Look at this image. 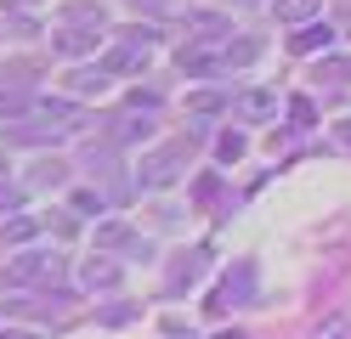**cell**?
Returning a JSON list of instances; mask_svg holds the SVG:
<instances>
[{
  "label": "cell",
  "instance_id": "8fae6325",
  "mask_svg": "<svg viewBox=\"0 0 351 339\" xmlns=\"http://www.w3.org/2000/svg\"><path fill=\"white\" fill-rule=\"evenodd\" d=\"M221 108H227L221 90H193V97H187V113H221Z\"/></svg>",
  "mask_w": 351,
  "mask_h": 339
},
{
  "label": "cell",
  "instance_id": "4fadbf2b",
  "mask_svg": "<svg viewBox=\"0 0 351 339\" xmlns=\"http://www.w3.org/2000/svg\"><path fill=\"white\" fill-rule=\"evenodd\" d=\"M215 153H221L227 164H232V158H244V136H238V130H227L221 142H215Z\"/></svg>",
  "mask_w": 351,
  "mask_h": 339
},
{
  "label": "cell",
  "instance_id": "277c9868",
  "mask_svg": "<svg viewBox=\"0 0 351 339\" xmlns=\"http://www.w3.org/2000/svg\"><path fill=\"white\" fill-rule=\"evenodd\" d=\"M204 266H210V249H204V243H199V249H182V255L170 260V271H165L170 294H182V288H193V283H204Z\"/></svg>",
  "mask_w": 351,
  "mask_h": 339
},
{
  "label": "cell",
  "instance_id": "8992f818",
  "mask_svg": "<svg viewBox=\"0 0 351 339\" xmlns=\"http://www.w3.org/2000/svg\"><path fill=\"white\" fill-rule=\"evenodd\" d=\"M300 57H312V51H328V45H335V29H328V23H306V29L289 40Z\"/></svg>",
  "mask_w": 351,
  "mask_h": 339
},
{
  "label": "cell",
  "instance_id": "2e32d148",
  "mask_svg": "<svg viewBox=\"0 0 351 339\" xmlns=\"http://www.w3.org/2000/svg\"><path fill=\"white\" fill-rule=\"evenodd\" d=\"M97 243H130V232L114 221V226H102V232H97Z\"/></svg>",
  "mask_w": 351,
  "mask_h": 339
},
{
  "label": "cell",
  "instance_id": "7a4b0ae2",
  "mask_svg": "<svg viewBox=\"0 0 351 339\" xmlns=\"http://www.w3.org/2000/svg\"><path fill=\"white\" fill-rule=\"evenodd\" d=\"M182 170H187V142H170V147L142 158V187H170Z\"/></svg>",
  "mask_w": 351,
  "mask_h": 339
},
{
  "label": "cell",
  "instance_id": "30bf717a",
  "mask_svg": "<svg viewBox=\"0 0 351 339\" xmlns=\"http://www.w3.org/2000/svg\"><path fill=\"white\" fill-rule=\"evenodd\" d=\"M85 283H91V288H114L119 283V266L114 260H91V266H85Z\"/></svg>",
  "mask_w": 351,
  "mask_h": 339
},
{
  "label": "cell",
  "instance_id": "3957f363",
  "mask_svg": "<svg viewBox=\"0 0 351 339\" xmlns=\"http://www.w3.org/2000/svg\"><path fill=\"white\" fill-rule=\"evenodd\" d=\"M244 300H255V260H238V266L227 271V283L210 294L215 311H232V305H244Z\"/></svg>",
  "mask_w": 351,
  "mask_h": 339
},
{
  "label": "cell",
  "instance_id": "6da1fadb",
  "mask_svg": "<svg viewBox=\"0 0 351 339\" xmlns=\"http://www.w3.org/2000/svg\"><path fill=\"white\" fill-rule=\"evenodd\" d=\"M6 277L12 283H57L62 277V255L57 249H29V255H17L6 266Z\"/></svg>",
  "mask_w": 351,
  "mask_h": 339
},
{
  "label": "cell",
  "instance_id": "5bb4252c",
  "mask_svg": "<svg viewBox=\"0 0 351 339\" xmlns=\"http://www.w3.org/2000/svg\"><path fill=\"white\" fill-rule=\"evenodd\" d=\"M317 74H328L335 85H346V79H351V62H340V57H328V62H317Z\"/></svg>",
  "mask_w": 351,
  "mask_h": 339
},
{
  "label": "cell",
  "instance_id": "9a60e30c",
  "mask_svg": "<svg viewBox=\"0 0 351 339\" xmlns=\"http://www.w3.org/2000/svg\"><path fill=\"white\" fill-rule=\"evenodd\" d=\"M289 119H295V125H312V119H317V108L306 102V97H295V102H289Z\"/></svg>",
  "mask_w": 351,
  "mask_h": 339
},
{
  "label": "cell",
  "instance_id": "9c48e42d",
  "mask_svg": "<svg viewBox=\"0 0 351 339\" xmlns=\"http://www.w3.org/2000/svg\"><path fill=\"white\" fill-rule=\"evenodd\" d=\"M323 12V0H278V17L283 23H306V17H317Z\"/></svg>",
  "mask_w": 351,
  "mask_h": 339
},
{
  "label": "cell",
  "instance_id": "ffe728a7",
  "mask_svg": "<svg viewBox=\"0 0 351 339\" xmlns=\"http://www.w3.org/2000/svg\"><path fill=\"white\" fill-rule=\"evenodd\" d=\"M340 147H351V119H346V125H340Z\"/></svg>",
  "mask_w": 351,
  "mask_h": 339
},
{
  "label": "cell",
  "instance_id": "7402d4cb",
  "mask_svg": "<svg viewBox=\"0 0 351 339\" xmlns=\"http://www.w3.org/2000/svg\"><path fill=\"white\" fill-rule=\"evenodd\" d=\"M0 170H6V153H0Z\"/></svg>",
  "mask_w": 351,
  "mask_h": 339
},
{
  "label": "cell",
  "instance_id": "7c38bea8",
  "mask_svg": "<svg viewBox=\"0 0 351 339\" xmlns=\"http://www.w3.org/2000/svg\"><path fill=\"white\" fill-rule=\"evenodd\" d=\"M40 232V221L34 215H17V221H6V232H0V238H6V243H29Z\"/></svg>",
  "mask_w": 351,
  "mask_h": 339
},
{
  "label": "cell",
  "instance_id": "52a82bcc",
  "mask_svg": "<svg viewBox=\"0 0 351 339\" xmlns=\"http://www.w3.org/2000/svg\"><path fill=\"white\" fill-rule=\"evenodd\" d=\"M69 90H74V97H102V90H108V68H74Z\"/></svg>",
  "mask_w": 351,
  "mask_h": 339
},
{
  "label": "cell",
  "instance_id": "ba28073f",
  "mask_svg": "<svg viewBox=\"0 0 351 339\" xmlns=\"http://www.w3.org/2000/svg\"><path fill=\"white\" fill-rule=\"evenodd\" d=\"M62 181H69V164H62V158H40L29 187H62Z\"/></svg>",
  "mask_w": 351,
  "mask_h": 339
},
{
  "label": "cell",
  "instance_id": "d6986e66",
  "mask_svg": "<svg viewBox=\"0 0 351 339\" xmlns=\"http://www.w3.org/2000/svg\"><path fill=\"white\" fill-rule=\"evenodd\" d=\"M0 339H40V334H29V328H6Z\"/></svg>",
  "mask_w": 351,
  "mask_h": 339
},
{
  "label": "cell",
  "instance_id": "e0dca14e",
  "mask_svg": "<svg viewBox=\"0 0 351 339\" xmlns=\"http://www.w3.org/2000/svg\"><path fill=\"white\" fill-rule=\"evenodd\" d=\"M165 339H199L193 328H182V323H165Z\"/></svg>",
  "mask_w": 351,
  "mask_h": 339
},
{
  "label": "cell",
  "instance_id": "5b68a950",
  "mask_svg": "<svg viewBox=\"0 0 351 339\" xmlns=\"http://www.w3.org/2000/svg\"><path fill=\"white\" fill-rule=\"evenodd\" d=\"M232 108H238V119L261 125V119H272V113H278V97H272V90H244V97H238Z\"/></svg>",
  "mask_w": 351,
  "mask_h": 339
},
{
  "label": "cell",
  "instance_id": "ac0fdd59",
  "mask_svg": "<svg viewBox=\"0 0 351 339\" xmlns=\"http://www.w3.org/2000/svg\"><path fill=\"white\" fill-rule=\"evenodd\" d=\"M17 203V187H0V210H12Z\"/></svg>",
  "mask_w": 351,
  "mask_h": 339
},
{
  "label": "cell",
  "instance_id": "44dd1931",
  "mask_svg": "<svg viewBox=\"0 0 351 339\" xmlns=\"http://www.w3.org/2000/svg\"><path fill=\"white\" fill-rule=\"evenodd\" d=\"M232 6H250V0H232Z\"/></svg>",
  "mask_w": 351,
  "mask_h": 339
}]
</instances>
